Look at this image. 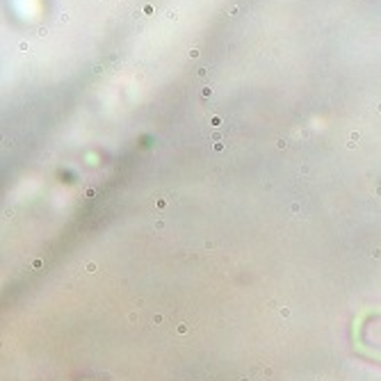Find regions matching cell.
<instances>
[{
	"instance_id": "cell-4",
	"label": "cell",
	"mask_w": 381,
	"mask_h": 381,
	"mask_svg": "<svg viewBox=\"0 0 381 381\" xmlns=\"http://www.w3.org/2000/svg\"><path fill=\"white\" fill-rule=\"evenodd\" d=\"M372 258H381V249H374L372 251Z\"/></svg>"
},
{
	"instance_id": "cell-1",
	"label": "cell",
	"mask_w": 381,
	"mask_h": 381,
	"mask_svg": "<svg viewBox=\"0 0 381 381\" xmlns=\"http://www.w3.org/2000/svg\"><path fill=\"white\" fill-rule=\"evenodd\" d=\"M85 269H87V274H94L96 272V263H87V267H85Z\"/></svg>"
},
{
	"instance_id": "cell-3",
	"label": "cell",
	"mask_w": 381,
	"mask_h": 381,
	"mask_svg": "<svg viewBox=\"0 0 381 381\" xmlns=\"http://www.w3.org/2000/svg\"><path fill=\"white\" fill-rule=\"evenodd\" d=\"M276 146H279V148H285V146H288V142H285V139H279V144H276Z\"/></svg>"
},
{
	"instance_id": "cell-2",
	"label": "cell",
	"mask_w": 381,
	"mask_h": 381,
	"mask_svg": "<svg viewBox=\"0 0 381 381\" xmlns=\"http://www.w3.org/2000/svg\"><path fill=\"white\" fill-rule=\"evenodd\" d=\"M178 333H187V324H178Z\"/></svg>"
}]
</instances>
